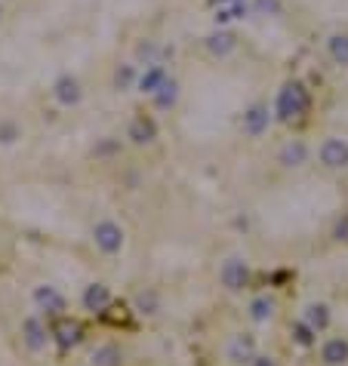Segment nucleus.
Masks as SVG:
<instances>
[{
  "label": "nucleus",
  "instance_id": "16",
  "mask_svg": "<svg viewBox=\"0 0 348 366\" xmlns=\"http://www.w3.org/2000/svg\"><path fill=\"white\" fill-rule=\"evenodd\" d=\"M136 308H139L142 314H157V296L154 292H142V296L136 298Z\"/></svg>",
  "mask_w": 348,
  "mask_h": 366
},
{
  "label": "nucleus",
  "instance_id": "5",
  "mask_svg": "<svg viewBox=\"0 0 348 366\" xmlns=\"http://www.w3.org/2000/svg\"><path fill=\"white\" fill-rule=\"evenodd\" d=\"M34 302H37V308L47 311V314H62L65 311V298H62V292H59L56 286H37Z\"/></svg>",
  "mask_w": 348,
  "mask_h": 366
},
{
  "label": "nucleus",
  "instance_id": "18",
  "mask_svg": "<svg viewBox=\"0 0 348 366\" xmlns=\"http://www.w3.org/2000/svg\"><path fill=\"white\" fill-rule=\"evenodd\" d=\"M247 366H278V360H274L272 354H259V351H256L253 360H249Z\"/></svg>",
  "mask_w": 348,
  "mask_h": 366
},
{
  "label": "nucleus",
  "instance_id": "10",
  "mask_svg": "<svg viewBox=\"0 0 348 366\" xmlns=\"http://www.w3.org/2000/svg\"><path fill=\"white\" fill-rule=\"evenodd\" d=\"M308 326H311L314 332H324L327 326H330V305H324V302H311L305 308V317H302Z\"/></svg>",
  "mask_w": 348,
  "mask_h": 366
},
{
  "label": "nucleus",
  "instance_id": "20",
  "mask_svg": "<svg viewBox=\"0 0 348 366\" xmlns=\"http://www.w3.org/2000/svg\"><path fill=\"white\" fill-rule=\"evenodd\" d=\"M12 139H16V126L3 123V126H0V142H12Z\"/></svg>",
  "mask_w": 348,
  "mask_h": 366
},
{
  "label": "nucleus",
  "instance_id": "14",
  "mask_svg": "<svg viewBox=\"0 0 348 366\" xmlns=\"http://www.w3.org/2000/svg\"><path fill=\"white\" fill-rule=\"evenodd\" d=\"M56 96H59V102H65V105L77 102V99H81L77 81H71V77H62V81H59V86H56Z\"/></svg>",
  "mask_w": 348,
  "mask_h": 366
},
{
  "label": "nucleus",
  "instance_id": "19",
  "mask_svg": "<svg viewBox=\"0 0 348 366\" xmlns=\"http://www.w3.org/2000/svg\"><path fill=\"white\" fill-rule=\"evenodd\" d=\"M284 163H287V166H299V163H302V148H290V151H287V154H284Z\"/></svg>",
  "mask_w": 348,
  "mask_h": 366
},
{
  "label": "nucleus",
  "instance_id": "15",
  "mask_svg": "<svg viewBox=\"0 0 348 366\" xmlns=\"http://www.w3.org/2000/svg\"><path fill=\"white\" fill-rule=\"evenodd\" d=\"M130 136H133L136 142H151V139H154V126L148 121H136L133 130H130Z\"/></svg>",
  "mask_w": 348,
  "mask_h": 366
},
{
  "label": "nucleus",
  "instance_id": "17",
  "mask_svg": "<svg viewBox=\"0 0 348 366\" xmlns=\"http://www.w3.org/2000/svg\"><path fill=\"white\" fill-rule=\"evenodd\" d=\"M333 237H336L339 243H348V212H342L336 222V228H333Z\"/></svg>",
  "mask_w": 348,
  "mask_h": 366
},
{
  "label": "nucleus",
  "instance_id": "12",
  "mask_svg": "<svg viewBox=\"0 0 348 366\" xmlns=\"http://www.w3.org/2000/svg\"><path fill=\"white\" fill-rule=\"evenodd\" d=\"M123 354L117 345H102V348L93 351V366H121Z\"/></svg>",
  "mask_w": 348,
  "mask_h": 366
},
{
  "label": "nucleus",
  "instance_id": "3",
  "mask_svg": "<svg viewBox=\"0 0 348 366\" xmlns=\"http://www.w3.org/2000/svg\"><path fill=\"white\" fill-rule=\"evenodd\" d=\"M320 360L327 366H345L348 363V338L333 336L320 345Z\"/></svg>",
  "mask_w": 348,
  "mask_h": 366
},
{
  "label": "nucleus",
  "instance_id": "13",
  "mask_svg": "<svg viewBox=\"0 0 348 366\" xmlns=\"http://www.w3.org/2000/svg\"><path fill=\"white\" fill-rule=\"evenodd\" d=\"M290 336H293V342H296L299 348H311V345L318 342V332H314L305 321H296V323H293V326H290Z\"/></svg>",
  "mask_w": 348,
  "mask_h": 366
},
{
  "label": "nucleus",
  "instance_id": "9",
  "mask_svg": "<svg viewBox=\"0 0 348 366\" xmlns=\"http://www.w3.org/2000/svg\"><path fill=\"white\" fill-rule=\"evenodd\" d=\"M320 161H324V166H330V170H345L348 166V145L330 139V142L320 148Z\"/></svg>",
  "mask_w": 348,
  "mask_h": 366
},
{
  "label": "nucleus",
  "instance_id": "4",
  "mask_svg": "<svg viewBox=\"0 0 348 366\" xmlns=\"http://www.w3.org/2000/svg\"><path fill=\"white\" fill-rule=\"evenodd\" d=\"M256 354V338L249 332H238V336L228 342V360L234 363H249Z\"/></svg>",
  "mask_w": 348,
  "mask_h": 366
},
{
  "label": "nucleus",
  "instance_id": "11",
  "mask_svg": "<svg viewBox=\"0 0 348 366\" xmlns=\"http://www.w3.org/2000/svg\"><path fill=\"white\" fill-rule=\"evenodd\" d=\"M274 314V298L268 296H256L253 302H249V321L253 323H268Z\"/></svg>",
  "mask_w": 348,
  "mask_h": 366
},
{
  "label": "nucleus",
  "instance_id": "7",
  "mask_svg": "<svg viewBox=\"0 0 348 366\" xmlns=\"http://www.w3.org/2000/svg\"><path fill=\"white\" fill-rule=\"evenodd\" d=\"M22 336H25V345H28L31 351H41L47 348L50 336H47V326H43L37 317H28V321L22 323Z\"/></svg>",
  "mask_w": 348,
  "mask_h": 366
},
{
  "label": "nucleus",
  "instance_id": "6",
  "mask_svg": "<svg viewBox=\"0 0 348 366\" xmlns=\"http://www.w3.org/2000/svg\"><path fill=\"white\" fill-rule=\"evenodd\" d=\"M81 336H83V329L74 321H59L56 326H52V338H56V345L62 351L74 348V345L81 342Z\"/></svg>",
  "mask_w": 348,
  "mask_h": 366
},
{
  "label": "nucleus",
  "instance_id": "1",
  "mask_svg": "<svg viewBox=\"0 0 348 366\" xmlns=\"http://www.w3.org/2000/svg\"><path fill=\"white\" fill-rule=\"evenodd\" d=\"M219 283L225 286L228 292L247 289V286H249V265L240 256L225 258V262H222V268H219Z\"/></svg>",
  "mask_w": 348,
  "mask_h": 366
},
{
  "label": "nucleus",
  "instance_id": "2",
  "mask_svg": "<svg viewBox=\"0 0 348 366\" xmlns=\"http://www.w3.org/2000/svg\"><path fill=\"white\" fill-rule=\"evenodd\" d=\"M93 241L105 256H114V252L123 250V228L117 222H108V218H105V222H99L93 228Z\"/></svg>",
  "mask_w": 348,
  "mask_h": 366
},
{
  "label": "nucleus",
  "instance_id": "8",
  "mask_svg": "<svg viewBox=\"0 0 348 366\" xmlns=\"http://www.w3.org/2000/svg\"><path fill=\"white\" fill-rule=\"evenodd\" d=\"M111 305V289L105 283H90L87 289H83V308L87 311H105Z\"/></svg>",
  "mask_w": 348,
  "mask_h": 366
}]
</instances>
